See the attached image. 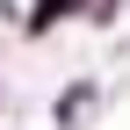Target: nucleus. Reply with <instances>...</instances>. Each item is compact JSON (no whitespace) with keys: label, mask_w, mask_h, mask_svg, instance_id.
<instances>
[{"label":"nucleus","mask_w":130,"mask_h":130,"mask_svg":"<svg viewBox=\"0 0 130 130\" xmlns=\"http://www.w3.org/2000/svg\"><path fill=\"white\" fill-rule=\"evenodd\" d=\"M72 7L79 0H36V7H29V36H51V22H65Z\"/></svg>","instance_id":"f257e3e1"}]
</instances>
